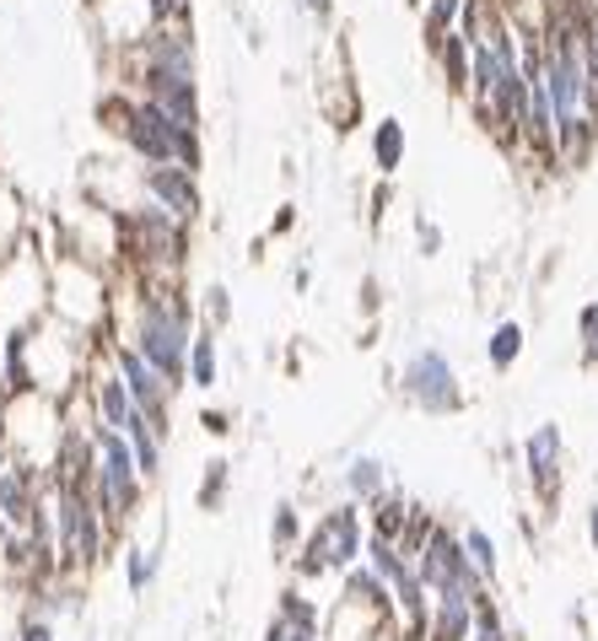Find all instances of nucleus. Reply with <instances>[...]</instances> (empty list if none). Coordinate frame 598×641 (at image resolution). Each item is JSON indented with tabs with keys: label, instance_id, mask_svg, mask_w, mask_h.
<instances>
[{
	"label": "nucleus",
	"instance_id": "cd10ccee",
	"mask_svg": "<svg viewBox=\"0 0 598 641\" xmlns=\"http://www.w3.org/2000/svg\"><path fill=\"white\" fill-rule=\"evenodd\" d=\"M577 345H583V361L598 367V297L577 308Z\"/></svg>",
	"mask_w": 598,
	"mask_h": 641
},
{
	"label": "nucleus",
	"instance_id": "7c9ffc66",
	"mask_svg": "<svg viewBox=\"0 0 598 641\" xmlns=\"http://www.w3.org/2000/svg\"><path fill=\"white\" fill-rule=\"evenodd\" d=\"M151 16V27H173V22H189V0H141Z\"/></svg>",
	"mask_w": 598,
	"mask_h": 641
},
{
	"label": "nucleus",
	"instance_id": "72a5a7b5",
	"mask_svg": "<svg viewBox=\"0 0 598 641\" xmlns=\"http://www.w3.org/2000/svg\"><path fill=\"white\" fill-rule=\"evenodd\" d=\"M302 11H307V16H318V22H329V16H334V0H297Z\"/></svg>",
	"mask_w": 598,
	"mask_h": 641
},
{
	"label": "nucleus",
	"instance_id": "c85d7f7f",
	"mask_svg": "<svg viewBox=\"0 0 598 641\" xmlns=\"http://www.w3.org/2000/svg\"><path fill=\"white\" fill-rule=\"evenodd\" d=\"M443 248H448V232H443V227L421 210V216H416V254H421V259H437Z\"/></svg>",
	"mask_w": 598,
	"mask_h": 641
},
{
	"label": "nucleus",
	"instance_id": "e433bc0d",
	"mask_svg": "<svg viewBox=\"0 0 598 641\" xmlns=\"http://www.w3.org/2000/svg\"><path fill=\"white\" fill-rule=\"evenodd\" d=\"M5 539H11V523H5V517H0V550H5Z\"/></svg>",
	"mask_w": 598,
	"mask_h": 641
},
{
	"label": "nucleus",
	"instance_id": "5701e85b",
	"mask_svg": "<svg viewBox=\"0 0 598 641\" xmlns=\"http://www.w3.org/2000/svg\"><path fill=\"white\" fill-rule=\"evenodd\" d=\"M432 528H437V512H432L427 501H416V496H410V512H405V534H399V550H405V561H416V555L427 550Z\"/></svg>",
	"mask_w": 598,
	"mask_h": 641
},
{
	"label": "nucleus",
	"instance_id": "b1692460",
	"mask_svg": "<svg viewBox=\"0 0 598 641\" xmlns=\"http://www.w3.org/2000/svg\"><path fill=\"white\" fill-rule=\"evenodd\" d=\"M156 572H162V550H147V544H130V550H125V588H130L136 599L151 593Z\"/></svg>",
	"mask_w": 598,
	"mask_h": 641
},
{
	"label": "nucleus",
	"instance_id": "1a4fd4ad",
	"mask_svg": "<svg viewBox=\"0 0 598 641\" xmlns=\"http://www.w3.org/2000/svg\"><path fill=\"white\" fill-rule=\"evenodd\" d=\"M130 92L151 98L173 125L183 130H205V114H200V76H173V70H130L125 81Z\"/></svg>",
	"mask_w": 598,
	"mask_h": 641
},
{
	"label": "nucleus",
	"instance_id": "f704fd0d",
	"mask_svg": "<svg viewBox=\"0 0 598 641\" xmlns=\"http://www.w3.org/2000/svg\"><path fill=\"white\" fill-rule=\"evenodd\" d=\"M583 528H588V550L598 555V496L588 501V517H583Z\"/></svg>",
	"mask_w": 598,
	"mask_h": 641
},
{
	"label": "nucleus",
	"instance_id": "ddd939ff",
	"mask_svg": "<svg viewBox=\"0 0 598 641\" xmlns=\"http://www.w3.org/2000/svg\"><path fill=\"white\" fill-rule=\"evenodd\" d=\"M410 157V130H405V119L399 114H383V119H372V167H378V178H394L399 167Z\"/></svg>",
	"mask_w": 598,
	"mask_h": 641
},
{
	"label": "nucleus",
	"instance_id": "393cba45",
	"mask_svg": "<svg viewBox=\"0 0 598 641\" xmlns=\"http://www.w3.org/2000/svg\"><path fill=\"white\" fill-rule=\"evenodd\" d=\"M227 485H232V464H227V459H211L205 475H200V490H194V507H200V512H221Z\"/></svg>",
	"mask_w": 598,
	"mask_h": 641
},
{
	"label": "nucleus",
	"instance_id": "423d86ee",
	"mask_svg": "<svg viewBox=\"0 0 598 641\" xmlns=\"http://www.w3.org/2000/svg\"><path fill=\"white\" fill-rule=\"evenodd\" d=\"M518 459H523V480L534 490V501L556 517V507H561V470H567V437H561V426L556 421H539L523 437Z\"/></svg>",
	"mask_w": 598,
	"mask_h": 641
},
{
	"label": "nucleus",
	"instance_id": "f03ea898",
	"mask_svg": "<svg viewBox=\"0 0 598 641\" xmlns=\"http://www.w3.org/2000/svg\"><path fill=\"white\" fill-rule=\"evenodd\" d=\"M361 555H367V507L345 496L329 512H318V523L302 534V544L292 550V577L297 582L340 577V572L361 566Z\"/></svg>",
	"mask_w": 598,
	"mask_h": 641
},
{
	"label": "nucleus",
	"instance_id": "f8f14e48",
	"mask_svg": "<svg viewBox=\"0 0 598 641\" xmlns=\"http://www.w3.org/2000/svg\"><path fill=\"white\" fill-rule=\"evenodd\" d=\"M474 593L453 588V593H437L432 599V626H427V641H469L474 637Z\"/></svg>",
	"mask_w": 598,
	"mask_h": 641
},
{
	"label": "nucleus",
	"instance_id": "473e14b6",
	"mask_svg": "<svg viewBox=\"0 0 598 641\" xmlns=\"http://www.w3.org/2000/svg\"><path fill=\"white\" fill-rule=\"evenodd\" d=\"M361 313H367V319L378 313V281H372V275L361 281Z\"/></svg>",
	"mask_w": 598,
	"mask_h": 641
},
{
	"label": "nucleus",
	"instance_id": "a211bd4d",
	"mask_svg": "<svg viewBox=\"0 0 598 641\" xmlns=\"http://www.w3.org/2000/svg\"><path fill=\"white\" fill-rule=\"evenodd\" d=\"M458 539H463L469 566H474L491 588H501V544L491 539V528H480V523H458Z\"/></svg>",
	"mask_w": 598,
	"mask_h": 641
},
{
	"label": "nucleus",
	"instance_id": "4be33fe9",
	"mask_svg": "<svg viewBox=\"0 0 598 641\" xmlns=\"http://www.w3.org/2000/svg\"><path fill=\"white\" fill-rule=\"evenodd\" d=\"M302 534H307V528H302V507L292 496H281L276 512H270V550H276V555H292L302 544Z\"/></svg>",
	"mask_w": 598,
	"mask_h": 641
},
{
	"label": "nucleus",
	"instance_id": "0eeeda50",
	"mask_svg": "<svg viewBox=\"0 0 598 641\" xmlns=\"http://www.w3.org/2000/svg\"><path fill=\"white\" fill-rule=\"evenodd\" d=\"M136 194L151 200V205H162L167 216H178L183 227H194V221H200V210H205L200 172H189V167H178V162H162V167L136 162Z\"/></svg>",
	"mask_w": 598,
	"mask_h": 641
},
{
	"label": "nucleus",
	"instance_id": "bb28decb",
	"mask_svg": "<svg viewBox=\"0 0 598 641\" xmlns=\"http://www.w3.org/2000/svg\"><path fill=\"white\" fill-rule=\"evenodd\" d=\"M200 319H205V329H216V334L232 323V292H227L221 281H211V286L200 292Z\"/></svg>",
	"mask_w": 598,
	"mask_h": 641
},
{
	"label": "nucleus",
	"instance_id": "2f4dec72",
	"mask_svg": "<svg viewBox=\"0 0 598 641\" xmlns=\"http://www.w3.org/2000/svg\"><path fill=\"white\" fill-rule=\"evenodd\" d=\"M200 426H205L211 437H227V432H232V410H200Z\"/></svg>",
	"mask_w": 598,
	"mask_h": 641
},
{
	"label": "nucleus",
	"instance_id": "6e6552de",
	"mask_svg": "<svg viewBox=\"0 0 598 641\" xmlns=\"http://www.w3.org/2000/svg\"><path fill=\"white\" fill-rule=\"evenodd\" d=\"M130 70H173V76H200V49H194V27L173 22V27H151L141 43L125 49Z\"/></svg>",
	"mask_w": 598,
	"mask_h": 641
},
{
	"label": "nucleus",
	"instance_id": "6ab92c4d",
	"mask_svg": "<svg viewBox=\"0 0 598 641\" xmlns=\"http://www.w3.org/2000/svg\"><path fill=\"white\" fill-rule=\"evenodd\" d=\"M276 620H287L292 631H313V637H323V610L307 599L302 582H287V588H281V599H276Z\"/></svg>",
	"mask_w": 598,
	"mask_h": 641
},
{
	"label": "nucleus",
	"instance_id": "a878e982",
	"mask_svg": "<svg viewBox=\"0 0 598 641\" xmlns=\"http://www.w3.org/2000/svg\"><path fill=\"white\" fill-rule=\"evenodd\" d=\"M469 641H512L507 610H501V599H496V593H485V599L474 604V637H469Z\"/></svg>",
	"mask_w": 598,
	"mask_h": 641
},
{
	"label": "nucleus",
	"instance_id": "58836bf2",
	"mask_svg": "<svg viewBox=\"0 0 598 641\" xmlns=\"http://www.w3.org/2000/svg\"><path fill=\"white\" fill-rule=\"evenodd\" d=\"M410 5H421V0H410Z\"/></svg>",
	"mask_w": 598,
	"mask_h": 641
},
{
	"label": "nucleus",
	"instance_id": "412c9836",
	"mask_svg": "<svg viewBox=\"0 0 598 641\" xmlns=\"http://www.w3.org/2000/svg\"><path fill=\"white\" fill-rule=\"evenodd\" d=\"M432 60H437V70H443L448 92L463 98V92H469V38H463V33H448V38L437 43V54H432Z\"/></svg>",
	"mask_w": 598,
	"mask_h": 641
},
{
	"label": "nucleus",
	"instance_id": "4468645a",
	"mask_svg": "<svg viewBox=\"0 0 598 641\" xmlns=\"http://www.w3.org/2000/svg\"><path fill=\"white\" fill-rule=\"evenodd\" d=\"M125 443H130V453H136V470H141V480H147V485L162 480V464H167V443H162V432L151 426L141 410H136V421L125 426Z\"/></svg>",
	"mask_w": 598,
	"mask_h": 641
},
{
	"label": "nucleus",
	"instance_id": "9d476101",
	"mask_svg": "<svg viewBox=\"0 0 598 641\" xmlns=\"http://www.w3.org/2000/svg\"><path fill=\"white\" fill-rule=\"evenodd\" d=\"M87 410H92V421L109 426V432H125V426L136 421V399H130L125 377H119L109 361H92V367H87Z\"/></svg>",
	"mask_w": 598,
	"mask_h": 641
},
{
	"label": "nucleus",
	"instance_id": "2eb2a0df",
	"mask_svg": "<svg viewBox=\"0 0 598 641\" xmlns=\"http://www.w3.org/2000/svg\"><path fill=\"white\" fill-rule=\"evenodd\" d=\"M221 383V339H216V329H194V339H189V388H200V394H211Z\"/></svg>",
	"mask_w": 598,
	"mask_h": 641
},
{
	"label": "nucleus",
	"instance_id": "dca6fc26",
	"mask_svg": "<svg viewBox=\"0 0 598 641\" xmlns=\"http://www.w3.org/2000/svg\"><path fill=\"white\" fill-rule=\"evenodd\" d=\"M405 512H410V490L394 480L372 507H367V534H378V539H394L399 544V534H405Z\"/></svg>",
	"mask_w": 598,
	"mask_h": 641
},
{
	"label": "nucleus",
	"instance_id": "7ed1b4c3",
	"mask_svg": "<svg viewBox=\"0 0 598 641\" xmlns=\"http://www.w3.org/2000/svg\"><path fill=\"white\" fill-rule=\"evenodd\" d=\"M394 388H399V399H405L410 410L437 415V421H443V415H463V405H469L463 377H458V367H453V356L443 345H416V350L405 356Z\"/></svg>",
	"mask_w": 598,
	"mask_h": 641
},
{
	"label": "nucleus",
	"instance_id": "f3484780",
	"mask_svg": "<svg viewBox=\"0 0 598 641\" xmlns=\"http://www.w3.org/2000/svg\"><path fill=\"white\" fill-rule=\"evenodd\" d=\"M523 345H529V329L518 319H501L491 329V339H485V367H491L496 377H507V372L523 361Z\"/></svg>",
	"mask_w": 598,
	"mask_h": 641
},
{
	"label": "nucleus",
	"instance_id": "9b49d317",
	"mask_svg": "<svg viewBox=\"0 0 598 641\" xmlns=\"http://www.w3.org/2000/svg\"><path fill=\"white\" fill-rule=\"evenodd\" d=\"M389 485H394V464H389L383 453H351L345 470H340V490H345L351 501H361V507H372Z\"/></svg>",
	"mask_w": 598,
	"mask_h": 641
},
{
	"label": "nucleus",
	"instance_id": "c9c22d12",
	"mask_svg": "<svg viewBox=\"0 0 598 641\" xmlns=\"http://www.w3.org/2000/svg\"><path fill=\"white\" fill-rule=\"evenodd\" d=\"M265 641H292V626H287V620H276V615H270V626H265Z\"/></svg>",
	"mask_w": 598,
	"mask_h": 641
},
{
	"label": "nucleus",
	"instance_id": "c756f323",
	"mask_svg": "<svg viewBox=\"0 0 598 641\" xmlns=\"http://www.w3.org/2000/svg\"><path fill=\"white\" fill-rule=\"evenodd\" d=\"M11 641H60V626L54 620H43V615H33V610H22L16 615V631Z\"/></svg>",
	"mask_w": 598,
	"mask_h": 641
},
{
	"label": "nucleus",
	"instance_id": "f257e3e1",
	"mask_svg": "<svg viewBox=\"0 0 598 641\" xmlns=\"http://www.w3.org/2000/svg\"><path fill=\"white\" fill-rule=\"evenodd\" d=\"M98 114H103V125L119 136V146L136 162H147V167H162V162H178V167H189V172L205 167V136L173 125L151 98L130 92V87H125V92H109Z\"/></svg>",
	"mask_w": 598,
	"mask_h": 641
},
{
	"label": "nucleus",
	"instance_id": "39448f33",
	"mask_svg": "<svg viewBox=\"0 0 598 641\" xmlns=\"http://www.w3.org/2000/svg\"><path fill=\"white\" fill-rule=\"evenodd\" d=\"M416 577L427 582V593H432V599H437V593H453V588H463V593H474V599L496 593V588H491V582L469 566L463 539H458V523H443V517H437V528H432L427 550L416 555Z\"/></svg>",
	"mask_w": 598,
	"mask_h": 641
},
{
	"label": "nucleus",
	"instance_id": "4c0bfd02",
	"mask_svg": "<svg viewBox=\"0 0 598 641\" xmlns=\"http://www.w3.org/2000/svg\"><path fill=\"white\" fill-rule=\"evenodd\" d=\"M5 464H11V453H5V443H0V470H5Z\"/></svg>",
	"mask_w": 598,
	"mask_h": 641
},
{
	"label": "nucleus",
	"instance_id": "20e7f679",
	"mask_svg": "<svg viewBox=\"0 0 598 641\" xmlns=\"http://www.w3.org/2000/svg\"><path fill=\"white\" fill-rule=\"evenodd\" d=\"M98 350H103V356H109V367L125 377V388H130L136 410L147 415L151 426L162 432V443H167V437H173V399H178V394L167 388V377L151 367V361L136 350V345H130V339H125V334H114V329L98 339Z\"/></svg>",
	"mask_w": 598,
	"mask_h": 641
},
{
	"label": "nucleus",
	"instance_id": "aec40b11",
	"mask_svg": "<svg viewBox=\"0 0 598 641\" xmlns=\"http://www.w3.org/2000/svg\"><path fill=\"white\" fill-rule=\"evenodd\" d=\"M463 5H469V0H421V43H427V54H437V43H443L448 33H458Z\"/></svg>",
	"mask_w": 598,
	"mask_h": 641
}]
</instances>
